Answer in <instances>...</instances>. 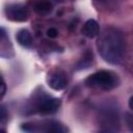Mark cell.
<instances>
[{
	"label": "cell",
	"mask_w": 133,
	"mask_h": 133,
	"mask_svg": "<svg viewBox=\"0 0 133 133\" xmlns=\"http://www.w3.org/2000/svg\"><path fill=\"white\" fill-rule=\"evenodd\" d=\"M129 107L131 108V109H133V96L130 98V100H129Z\"/></svg>",
	"instance_id": "2e32d148"
},
{
	"label": "cell",
	"mask_w": 133,
	"mask_h": 133,
	"mask_svg": "<svg viewBox=\"0 0 133 133\" xmlns=\"http://www.w3.org/2000/svg\"><path fill=\"white\" fill-rule=\"evenodd\" d=\"M100 132L116 133L119 130L118 115L112 110H105L100 115Z\"/></svg>",
	"instance_id": "3957f363"
},
{
	"label": "cell",
	"mask_w": 133,
	"mask_h": 133,
	"mask_svg": "<svg viewBox=\"0 0 133 133\" xmlns=\"http://www.w3.org/2000/svg\"><path fill=\"white\" fill-rule=\"evenodd\" d=\"M47 82L51 88H53L55 90H61L68 85V77L63 71L55 70V71L49 73Z\"/></svg>",
	"instance_id": "5b68a950"
},
{
	"label": "cell",
	"mask_w": 133,
	"mask_h": 133,
	"mask_svg": "<svg viewBox=\"0 0 133 133\" xmlns=\"http://www.w3.org/2000/svg\"><path fill=\"white\" fill-rule=\"evenodd\" d=\"M33 9L39 15H47L52 10V4L49 1H38L34 3Z\"/></svg>",
	"instance_id": "30bf717a"
},
{
	"label": "cell",
	"mask_w": 133,
	"mask_h": 133,
	"mask_svg": "<svg viewBox=\"0 0 133 133\" xmlns=\"http://www.w3.org/2000/svg\"><path fill=\"white\" fill-rule=\"evenodd\" d=\"M7 17L14 21H19V22H24L28 18L27 10L25 9L24 6L20 4H12L9 5L6 9Z\"/></svg>",
	"instance_id": "8992f818"
},
{
	"label": "cell",
	"mask_w": 133,
	"mask_h": 133,
	"mask_svg": "<svg viewBox=\"0 0 133 133\" xmlns=\"http://www.w3.org/2000/svg\"><path fill=\"white\" fill-rule=\"evenodd\" d=\"M1 133H6V132H5V130H4V129H1Z\"/></svg>",
	"instance_id": "e0dca14e"
},
{
	"label": "cell",
	"mask_w": 133,
	"mask_h": 133,
	"mask_svg": "<svg viewBox=\"0 0 133 133\" xmlns=\"http://www.w3.org/2000/svg\"><path fill=\"white\" fill-rule=\"evenodd\" d=\"M57 34H58V31L53 27H51L47 30V36L50 37V38H55L57 36Z\"/></svg>",
	"instance_id": "7c38bea8"
},
{
	"label": "cell",
	"mask_w": 133,
	"mask_h": 133,
	"mask_svg": "<svg viewBox=\"0 0 133 133\" xmlns=\"http://www.w3.org/2000/svg\"><path fill=\"white\" fill-rule=\"evenodd\" d=\"M127 122H128L129 128H130V130H131V133H133V115H129Z\"/></svg>",
	"instance_id": "4fadbf2b"
},
{
	"label": "cell",
	"mask_w": 133,
	"mask_h": 133,
	"mask_svg": "<svg viewBox=\"0 0 133 133\" xmlns=\"http://www.w3.org/2000/svg\"><path fill=\"white\" fill-rule=\"evenodd\" d=\"M97 48L106 62L111 64L119 63L125 54V39L122 32L114 27H106L100 33Z\"/></svg>",
	"instance_id": "6da1fadb"
},
{
	"label": "cell",
	"mask_w": 133,
	"mask_h": 133,
	"mask_svg": "<svg viewBox=\"0 0 133 133\" xmlns=\"http://www.w3.org/2000/svg\"><path fill=\"white\" fill-rule=\"evenodd\" d=\"M17 41L18 43L23 46V47H30L31 44H32V37H31V34L28 30L26 29H22L20 30L18 33H17Z\"/></svg>",
	"instance_id": "9c48e42d"
},
{
	"label": "cell",
	"mask_w": 133,
	"mask_h": 133,
	"mask_svg": "<svg viewBox=\"0 0 133 133\" xmlns=\"http://www.w3.org/2000/svg\"><path fill=\"white\" fill-rule=\"evenodd\" d=\"M60 100L57 98H51L49 96L44 95L43 97H39L35 103L36 110L39 113L43 114H52L55 113L58 108L60 107Z\"/></svg>",
	"instance_id": "277c9868"
},
{
	"label": "cell",
	"mask_w": 133,
	"mask_h": 133,
	"mask_svg": "<svg viewBox=\"0 0 133 133\" xmlns=\"http://www.w3.org/2000/svg\"><path fill=\"white\" fill-rule=\"evenodd\" d=\"M82 33L88 37V38H94L97 35H99V24L96 20L89 19L85 22L82 28Z\"/></svg>",
	"instance_id": "52a82bcc"
},
{
	"label": "cell",
	"mask_w": 133,
	"mask_h": 133,
	"mask_svg": "<svg viewBox=\"0 0 133 133\" xmlns=\"http://www.w3.org/2000/svg\"><path fill=\"white\" fill-rule=\"evenodd\" d=\"M44 132L45 133H68V130L61 123L56 121H51L45 125Z\"/></svg>",
	"instance_id": "ba28073f"
},
{
	"label": "cell",
	"mask_w": 133,
	"mask_h": 133,
	"mask_svg": "<svg viewBox=\"0 0 133 133\" xmlns=\"http://www.w3.org/2000/svg\"><path fill=\"white\" fill-rule=\"evenodd\" d=\"M5 91H6V85H5V82H4L3 78H2V81H1V97L4 96Z\"/></svg>",
	"instance_id": "5bb4252c"
},
{
	"label": "cell",
	"mask_w": 133,
	"mask_h": 133,
	"mask_svg": "<svg viewBox=\"0 0 133 133\" xmlns=\"http://www.w3.org/2000/svg\"><path fill=\"white\" fill-rule=\"evenodd\" d=\"M85 85L90 88L102 89V90H109L116 85V78L113 73L110 71H98L92 75L88 76L85 81Z\"/></svg>",
	"instance_id": "7a4b0ae2"
},
{
	"label": "cell",
	"mask_w": 133,
	"mask_h": 133,
	"mask_svg": "<svg viewBox=\"0 0 133 133\" xmlns=\"http://www.w3.org/2000/svg\"><path fill=\"white\" fill-rule=\"evenodd\" d=\"M92 62V53H90L89 51H86L85 54L83 55V57L80 59V61L77 64V70H82V69H86L90 65V63Z\"/></svg>",
	"instance_id": "8fae6325"
},
{
	"label": "cell",
	"mask_w": 133,
	"mask_h": 133,
	"mask_svg": "<svg viewBox=\"0 0 133 133\" xmlns=\"http://www.w3.org/2000/svg\"><path fill=\"white\" fill-rule=\"evenodd\" d=\"M6 117V111H5V108L3 106H1V122L3 123L4 119Z\"/></svg>",
	"instance_id": "9a60e30c"
}]
</instances>
